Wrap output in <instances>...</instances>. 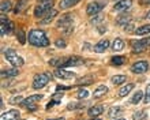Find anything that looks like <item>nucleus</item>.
Returning <instances> with one entry per match:
<instances>
[{"label": "nucleus", "mask_w": 150, "mask_h": 120, "mask_svg": "<svg viewBox=\"0 0 150 120\" xmlns=\"http://www.w3.org/2000/svg\"><path fill=\"white\" fill-rule=\"evenodd\" d=\"M28 40L34 47H48L49 45V40H48L47 34L42 30H38V29L30 30V33H29V36H28Z\"/></svg>", "instance_id": "1"}, {"label": "nucleus", "mask_w": 150, "mask_h": 120, "mask_svg": "<svg viewBox=\"0 0 150 120\" xmlns=\"http://www.w3.org/2000/svg\"><path fill=\"white\" fill-rule=\"evenodd\" d=\"M4 56H6V59H7L14 67H21V66H23L25 64V60L11 48H7L6 51H4Z\"/></svg>", "instance_id": "2"}, {"label": "nucleus", "mask_w": 150, "mask_h": 120, "mask_svg": "<svg viewBox=\"0 0 150 120\" xmlns=\"http://www.w3.org/2000/svg\"><path fill=\"white\" fill-rule=\"evenodd\" d=\"M52 79V75L49 72H42V74H38V75L34 76L33 79V88L38 90V89H42L48 85V82Z\"/></svg>", "instance_id": "3"}, {"label": "nucleus", "mask_w": 150, "mask_h": 120, "mask_svg": "<svg viewBox=\"0 0 150 120\" xmlns=\"http://www.w3.org/2000/svg\"><path fill=\"white\" fill-rule=\"evenodd\" d=\"M52 7H53V1H45V3L38 4L36 10H34V16L36 18H42L51 11Z\"/></svg>", "instance_id": "4"}, {"label": "nucleus", "mask_w": 150, "mask_h": 120, "mask_svg": "<svg viewBox=\"0 0 150 120\" xmlns=\"http://www.w3.org/2000/svg\"><path fill=\"white\" fill-rule=\"evenodd\" d=\"M41 98H42L41 94H33V96H29L28 98H25V100L22 101V105L26 107L29 111H34V109L37 108V102H38Z\"/></svg>", "instance_id": "5"}, {"label": "nucleus", "mask_w": 150, "mask_h": 120, "mask_svg": "<svg viewBox=\"0 0 150 120\" xmlns=\"http://www.w3.org/2000/svg\"><path fill=\"white\" fill-rule=\"evenodd\" d=\"M103 8H104V3H100V1H91V3L87 4L86 12H87V15H96V14H98Z\"/></svg>", "instance_id": "6"}, {"label": "nucleus", "mask_w": 150, "mask_h": 120, "mask_svg": "<svg viewBox=\"0 0 150 120\" xmlns=\"http://www.w3.org/2000/svg\"><path fill=\"white\" fill-rule=\"evenodd\" d=\"M147 68H149L147 61L141 60V61H137L135 64H132V66H131V71L134 72V74H143V72L147 71Z\"/></svg>", "instance_id": "7"}, {"label": "nucleus", "mask_w": 150, "mask_h": 120, "mask_svg": "<svg viewBox=\"0 0 150 120\" xmlns=\"http://www.w3.org/2000/svg\"><path fill=\"white\" fill-rule=\"evenodd\" d=\"M56 26L59 29H67V28H70V26H72V15H70V14L63 15L59 20H57Z\"/></svg>", "instance_id": "8"}, {"label": "nucleus", "mask_w": 150, "mask_h": 120, "mask_svg": "<svg viewBox=\"0 0 150 120\" xmlns=\"http://www.w3.org/2000/svg\"><path fill=\"white\" fill-rule=\"evenodd\" d=\"M55 76L56 78H60V79H71V78L75 76V74L71 71H67V70H64V68H62V67H59L55 71Z\"/></svg>", "instance_id": "9"}, {"label": "nucleus", "mask_w": 150, "mask_h": 120, "mask_svg": "<svg viewBox=\"0 0 150 120\" xmlns=\"http://www.w3.org/2000/svg\"><path fill=\"white\" fill-rule=\"evenodd\" d=\"M0 120H19V112L16 109H10L7 112H3Z\"/></svg>", "instance_id": "10"}, {"label": "nucleus", "mask_w": 150, "mask_h": 120, "mask_svg": "<svg viewBox=\"0 0 150 120\" xmlns=\"http://www.w3.org/2000/svg\"><path fill=\"white\" fill-rule=\"evenodd\" d=\"M132 6V0H120L117 3L115 4V10L116 11H126Z\"/></svg>", "instance_id": "11"}, {"label": "nucleus", "mask_w": 150, "mask_h": 120, "mask_svg": "<svg viewBox=\"0 0 150 120\" xmlns=\"http://www.w3.org/2000/svg\"><path fill=\"white\" fill-rule=\"evenodd\" d=\"M82 63H83V59H81V57H76V56L68 57V59H66V61H64V64H63V67L62 68H64V67H75V66H81Z\"/></svg>", "instance_id": "12"}, {"label": "nucleus", "mask_w": 150, "mask_h": 120, "mask_svg": "<svg viewBox=\"0 0 150 120\" xmlns=\"http://www.w3.org/2000/svg\"><path fill=\"white\" fill-rule=\"evenodd\" d=\"M108 47H109V41L108 40H101L94 45V48L93 49H94V52H97V53H103L104 51H107L108 49Z\"/></svg>", "instance_id": "13"}, {"label": "nucleus", "mask_w": 150, "mask_h": 120, "mask_svg": "<svg viewBox=\"0 0 150 120\" xmlns=\"http://www.w3.org/2000/svg\"><path fill=\"white\" fill-rule=\"evenodd\" d=\"M131 22V16L128 14H123V15L117 16V19H116V25L120 26V28H126V25H128Z\"/></svg>", "instance_id": "14"}, {"label": "nucleus", "mask_w": 150, "mask_h": 120, "mask_svg": "<svg viewBox=\"0 0 150 120\" xmlns=\"http://www.w3.org/2000/svg\"><path fill=\"white\" fill-rule=\"evenodd\" d=\"M103 112H104V107H103V105H96V107H91V108L87 111V113H89L91 117H97L98 115H101Z\"/></svg>", "instance_id": "15"}, {"label": "nucleus", "mask_w": 150, "mask_h": 120, "mask_svg": "<svg viewBox=\"0 0 150 120\" xmlns=\"http://www.w3.org/2000/svg\"><path fill=\"white\" fill-rule=\"evenodd\" d=\"M107 93H108V88L107 86H104V85H101V86H98V88L94 90L93 97H94V98H101V97H104Z\"/></svg>", "instance_id": "16"}, {"label": "nucleus", "mask_w": 150, "mask_h": 120, "mask_svg": "<svg viewBox=\"0 0 150 120\" xmlns=\"http://www.w3.org/2000/svg\"><path fill=\"white\" fill-rule=\"evenodd\" d=\"M28 4H29V0H19V1L16 3L15 8H14V12H15V14H21L23 10L28 8Z\"/></svg>", "instance_id": "17"}, {"label": "nucleus", "mask_w": 150, "mask_h": 120, "mask_svg": "<svg viewBox=\"0 0 150 120\" xmlns=\"http://www.w3.org/2000/svg\"><path fill=\"white\" fill-rule=\"evenodd\" d=\"M134 33L137 36H147V34H150V25H143L141 28L135 29Z\"/></svg>", "instance_id": "18"}, {"label": "nucleus", "mask_w": 150, "mask_h": 120, "mask_svg": "<svg viewBox=\"0 0 150 120\" xmlns=\"http://www.w3.org/2000/svg\"><path fill=\"white\" fill-rule=\"evenodd\" d=\"M124 48V41L122 38H115V41L112 42V51L115 52H120Z\"/></svg>", "instance_id": "19"}, {"label": "nucleus", "mask_w": 150, "mask_h": 120, "mask_svg": "<svg viewBox=\"0 0 150 120\" xmlns=\"http://www.w3.org/2000/svg\"><path fill=\"white\" fill-rule=\"evenodd\" d=\"M78 1H81V0H62V1H60V8L67 10V8H70V7H74Z\"/></svg>", "instance_id": "20"}, {"label": "nucleus", "mask_w": 150, "mask_h": 120, "mask_svg": "<svg viewBox=\"0 0 150 120\" xmlns=\"http://www.w3.org/2000/svg\"><path fill=\"white\" fill-rule=\"evenodd\" d=\"M56 15H57V11H56V10H51V11L45 15V18H44V19H41V23H42V25L49 23V22H51V20L53 19Z\"/></svg>", "instance_id": "21"}, {"label": "nucleus", "mask_w": 150, "mask_h": 120, "mask_svg": "<svg viewBox=\"0 0 150 120\" xmlns=\"http://www.w3.org/2000/svg\"><path fill=\"white\" fill-rule=\"evenodd\" d=\"M19 74V71H18V68H7V70H1V76H15Z\"/></svg>", "instance_id": "22"}, {"label": "nucleus", "mask_w": 150, "mask_h": 120, "mask_svg": "<svg viewBox=\"0 0 150 120\" xmlns=\"http://www.w3.org/2000/svg\"><path fill=\"white\" fill-rule=\"evenodd\" d=\"M132 89H134V85H132V83H127L126 86H123V88L119 90V96H120V97L127 96V94H128Z\"/></svg>", "instance_id": "23"}, {"label": "nucleus", "mask_w": 150, "mask_h": 120, "mask_svg": "<svg viewBox=\"0 0 150 120\" xmlns=\"http://www.w3.org/2000/svg\"><path fill=\"white\" fill-rule=\"evenodd\" d=\"M122 112H123V108H120V107H112V108L108 111V117L113 119V117H116L119 113H122Z\"/></svg>", "instance_id": "24"}, {"label": "nucleus", "mask_w": 150, "mask_h": 120, "mask_svg": "<svg viewBox=\"0 0 150 120\" xmlns=\"http://www.w3.org/2000/svg\"><path fill=\"white\" fill-rule=\"evenodd\" d=\"M111 63L113 66H122V64L126 63V57L124 56H113L111 59Z\"/></svg>", "instance_id": "25"}, {"label": "nucleus", "mask_w": 150, "mask_h": 120, "mask_svg": "<svg viewBox=\"0 0 150 120\" xmlns=\"http://www.w3.org/2000/svg\"><path fill=\"white\" fill-rule=\"evenodd\" d=\"M62 98H63V93H57V94H55V96L52 97V101H51V102H49V104L47 105V108L49 109V108H51V107H52V105H55L56 102H59V101L62 100Z\"/></svg>", "instance_id": "26"}, {"label": "nucleus", "mask_w": 150, "mask_h": 120, "mask_svg": "<svg viewBox=\"0 0 150 120\" xmlns=\"http://www.w3.org/2000/svg\"><path fill=\"white\" fill-rule=\"evenodd\" d=\"M126 82V76L124 75H115L112 76V83L113 85H122Z\"/></svg>", "instance_id": "27"}, {"label": "nucleus", "mask_w": 150, "mask_h": 120, "mask_svg": "<svg viewBox=\"0 0 150 120\" xmlns=\"http://www.w3.org/2000/svg\"><path fill=\"white\" fill-rule=\"evenodd\" d=\"M10 10H11V1H10V0H7V1H1V6H0V11H1V14L8 12Z\"/></svg>", "instance_id": "28"}, {"label": "nucleus", "mask_w": 150, "mask_h": 120, "mask_svg": "<svg viewBox=\"0 0 150 120\" xmlns=\"http://www.w3.org/2000/svg\"><path fill=\"white\" fill-rule=\"evenodd\" d=\"M143 98V93L142 92H137L134 94V97L131 98L130 104H138V102H141V100Z\"/></svg>", "instance_id": "29"}, {"label": "nucleus", "mask_w": 150, "mask_h": 120, "mask_svg": "<svg viewBox=\"0 0 150 120\" xmlns=\"http://www.w3.org/2000/svg\"><path fill=\"white\" fill-rule=\"evenodd\" d=\"M147 116V113L145 112V111H138V112L134 113V116H132V119L134 120H145Z\"/></svg>", "instance_id": "30"}, {"label": "nucleus", "mask_w": 150, "mask_h": 120, "mask_svg": "<svg viewBox=\"0 0 150 120\" xmlns=\"http://www.w3.org/2000/svg\"><path fill=\"white\" fill-rule=\"evenodd\" d=\"M85 107V104H78V102H70L67 105V109L68 111H74V109H82Z\"/></svg>", "instance_id": "31"}, {"label": "nucleus", "mask_w": 150, "mask_h": 120, "mask_svg": "<svg viewBox=\"0 0 150 120\" xmlns=\"http://www.w3.org/2000/svg\"><path fill=\"white\" fill-rule=\"evenodd\" d=\"M91 82H93V78L89 75V76H83V78H81L76 83L78 85H89V83H91Z\"/></svg>", "instance_id": "32"}, {"label": "nucleus", "mask_w": 150, "mask_h": 120, "mask_svg": "<svg viewBox=\"0 0 150 120\" xmlns=\"http://www.w3.org/2000/svg\"><path fill=\"white\" fill-rule=\"evenodd\" d=\"M76 96H78V98H86V97L89 96V92H87L86 89H82V90H79Z\"/></svg>", "instance_id": "33"}, {"label": "nucleus", "mask_w": 150, "mask_h": 120, "mask_svg": "<svg viewBox=\"0 0 150 120\" xmlns=\"http://www.w3.org/2000/svg\"><path fill=\"white\" fill-rule=\"evenodd\" d=\"M55 45L57 47V48H66V41L63 40V38H59V40H56V42H55Z\"/></svg>", "instance_id": "34"}, {"label": "nucleus", "mask_w": 150, "mask_h": 120, "mask_svg": "<svg viewBox=\"0 0 150 120\" xmlns=\"http://www.w3.org/2000/svg\"><path fill=\"white\" fill-rule=\"evenodd\" d=\"M23 101V98L21 96H14L10 98V104H15V102H22Z\"/></svg>", "instance_id": "35"}, {"label": "nucleus", "mask_w": 150, "mask_h": 120, "mask_svg": "<svg viewBox=\"0 0 150 120\" xmlns=\"http://www.w3.org/2000/svg\"><path fill=\"white\" fill-rule=\"evenodd\" d=\"M7 23H8V22H7ZM7 23H1V25H0V32H1V37H4V36H6V33H8Z\"/></svg>", "instance_id": "36"}, {"label": "nucleus", "mask_w": 150, "mask_h": 120, "mask_svg": "<svg viewBox=\"0 0 150 120\" xmlns=\"http://www.w3.org/2000/svg\"><path fill=\"white\" fill-rule=\"evenodd\" d=\"M145 102H146V104H149L150 102V85H147V88H146V93H145Z\"/></svg>", "instance_id": "37"}, {"label": "nucleus", "mask_w": 150, "mask_h": 120, "mask_svg": "<svg viewBox=\"0 0 150 120\" xmlns=\"http://www.w3.org/2000/svg\"><path fill=\"white\" fill-rule=\"evenodd\" d=\"M18 38H19L21 44H25V42H26V40H25L26 37H25V33L22 32V30H19V32H18Z\"/></svg>", "instance_id": "38"}, {"label": "nucleus", "mask_w": 150, "mask_h": 120, "mask_svg": "<svg viewBox=\"0 0 150 120\" xmlns=\"http://www.w3.org/2000/svg\"><path fill=\"white\" fill-rule=\"evenodd\" d=\"M103 19V15H101V14H96L94 16H93V18H91V23H97V22H100V20Z\"/></svg>", "instance_id": "39"}, {"label": "nucleus", "mask_w": 150, "mask_h": 120, "mask_svg": "<svg viewBox=\"0 0 150 120\" xmlns=\"http://www.w3.org/2000/svg\"><path fill=\"white\" fill-rule=\"evenodd\" d=\"M132 28H134V23H132V22H130L128 25H126L124 30H127V32H131V30H132Z\"/></svg>", "instance_id": "40"}, {"label": "nucleus", "mask_w": 150, "mask_h": 120, "mask_svg": "<svg viewBox=\"0 0 150 120\" xmlns=\"http://www.w3.org/2000/svg\"><path fill=\"white\" fill-rule=\"evenodd\" d=\"M40 3H45V1H52V0H38Z\"/></svg>", "instance_id": "41"}, {"label": "nucleus", "mask_w": 150, "mask_h": 120, "mask_svg": "<svg viewBox=\"0 0 150 120\" xmlns=\"http://www.w3.org/2000/svg\"><path fill=\"white\" fill-rule=\"evenodd\" d=\"M48 120H64V117H59V119H48Z\"/></svg>", "instance_id": "42"}, {"label": "nucleus", "mask_w": 150, "mask_h": 120, "mask_svg": "<svg viewBox=\"0 0 150 120\" xmlns=\"http://www.w3.org/2000/svg\"><path fill=\"white\" fill-rule=\"evenodd\" d=\"M146 18H149V19H150V11H149V12H147V14H146Z\"/></svg>", "instance_id": "43"}, {"label": "nucleus", "mask_w": 150, "mask_h": 120, "mask_svg": "<svg viewBox=\"0 0 150 120\" xmlns=\"http://www.w3.org/2000/svg\"><path fill=\"white\" fill-rule=\"evenodd\" d=\"M116 120H126V119H123V117H122V119H116Z\"/></svg>", "instance_id": "44"}, {"label": "nucleus", "mask_w": 150, "mask_h": 120, "mask_svg": "<svg viewBox=\"0 0 150 120\" xmlns=\"http://www.w3.org/2000/svg\"><path fill=\"white\" fill-rule=\"evenodd\" d=\"M93 120H100V119H93Z\"/></svg>", "instance_id": "45"}, {"label": "nucleus", "mask_w": 150, "mask_h": 120, "mask_svg": "<svg viewBox=\"0 0 150 120\" xmlns=\"http://www.w3.org/2000/svg\"><path fill=\"white\" fill-rule=\"evenodd\" d=\"M147 3H150V0H147Z\"/></svg>", "instance_id": "46"}]
</instances>
